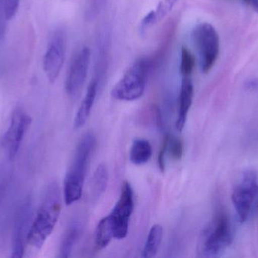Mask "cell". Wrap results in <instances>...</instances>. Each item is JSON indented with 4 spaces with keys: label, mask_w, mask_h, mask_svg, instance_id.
I'll return each instance as SVG.
<instances>
[{
    "label": "cell",
    "mask_w": 258,
    "mask_h": 258,
    "mask_svg": "<svg viewBox=\"0 0 258 258\" xmlns=\"http://www.w3.org/2000/svg\"><path fill=\"white\" fill-rule=\"evenodd\" d=\"M61 207V195L58 185L51 183L47 188L34 221H32L27 236V246L36 250L42 248L57 224Z\"/></svg>",
    "instance_id": "6da1fadb"
},
{
    "label": "cell",
    "mask_w": 258,
    "mask_h": 258,
    "mask_svg": "<svg viewBox=\"0 0 258 258\" xmlns=\"http://www.w3.org/2000/svg\"><path fill=\"white\" fill-rule=\"evenodd\" d=\"M96 144L95 135L88 132L83 135L77 145L63 183V198L67 205L77 202L82 197L86 172Z\"/></svg>",
    "instance_id": "7a4b0ae2"
},
{
    "label": "cell",
    "mask_w": 258,
    "mask_h": 258,
    "mask_svg": "<svg viewBox=\"0 0 258 258\" xmlns=\"http://www.w3.org/2000/svg\"><path fill=\"white\" fill-rule=\"evenodd\" d=\"M150 72L149 58H140L129 67L123 77L115 85L111 91L112 96L115 99L127 101L141 98L145 91Z\"/></svg>",
    "instance_id": "3957f363"
},
{
    "label": "cell",
    "mask_w": 258,
    "mask_h": 258,
    "mask_svg": "<svg viewBox=\"0 0 258 258\" xmlns=\"http://www.w3.org/2000/svg\"><path fill=\"white\" fill-rule=\"evenodd\" d=\"M232 240L231 227L227 216L218 214L202 234L200 252L205 257H216L225 251Z\"/></svg>",
    "instance_id": "277c9868"
},
{
    "label": "cell",
    "mask_w": 258,
    "mask_h": 258,
    "mask_svg": "<svg viewBox=\"0 0 258 258\" xmlns=\"http://www.w3.org/2000/svg\"><path fill=\"white\" fill-rule=\"evenodd\" d=\"M194 45L200 56L202 71L207 74L213 68L220 51V39L215 27L209 23L197 24L192 32Z\"/></svg>",
    "instance_id": "5b68a950"
},
{
    "label": "cell",
    "mask_w": 258,
    "mask_h": 258,
    "mask_svg": "<svg viewBox=\"0 0 258 258\" xmlns=\"http://www.w3.org/2000/svg\"><path fill=\"white\" fill-rule=\"evenodd\" d=\"M134 208L133 189L130 183L125 181L122 184L119 200L108 215L114 239H123L126 237Z\"/></svg>",
    "instance_id": "8992f818"
},
{
    "label": "cell",
    "mask_w": 258,
    "mask_h": 258,
    "mask_svg": "<svg viewBox=\"0 0 258 258\" xmlns=\"http://www.w3.org/2000/svg\"><path fill=\"white\" fill-rule=\"evenodd\" d=\"M257 196V174L254 171H246L232 194V201L240 222H245L248 219Z\"/></svg>",
    "instance_id": "52a82bcc"
},
{
    "label": "cell",
    "mask_w": 258,
    "mask_h": 258,
    "mask_svg": "<svg viewBox=\"0 0 258 258\" xmlns=\"http://www.w3.org/2000/svg\"><path fill=\"white\" fill-rule=\"evenodd\" d=\"M67 37L64 30L56 29L48 41L43 59V69L48 80L54 83L58 77L65 60Z\"/></svg>",
    "instance_id": "ba28073f"
},
{
    "label": "cell",
    "mask_w": 258,
    "mask_h": 258,
    "mask_svg": "<svg viewBox=\"0 0 258 258\" xmlns=\"http://www.w3.org/2000/svg\"><path fill=\"white\" fill-rule=\"evenodd\" d=\"M90 59V48L88 46L80 48L74 56L65 83L67 93L71 98L80 95L87 78Z\"/></svg>",
    "instance_id": "9c48e42d"
},
{
    "label": "cell",
    "mask_w": 258,
    "mask_h": 258,
    "mask_svg": "<svg viewBox=\"0 0 258 258\" xmlns=\"http://www.w3.org/2000/svg\"><path fill=\"white\" fill-rule=\"evenodd\" d=\"M30 123L31 118L22 109L17 108L14 111L3 139V146L11 160L16 157Z\"/></svg>",
    "instance_id": "30bf717a"
},
{
    "label": "cell",
    "mask_w": 258,
    "mask_h": 258,
    "mask_svg": "<svg viewBox=\"0 0 258 258\" xmlns=\"http://www.w3.org/2000/svg\"><path fill=\"white\" fill-rule=\"evenodd\" d=\"M31 204L27 201L21 206L16 217L12 238V257L21 258L24 255L27 236L31 227Z\"/></svg>",
    "instance_id": "8fae6325"
},
{
    "label": "cell",
    "mask_w": 258,
    "mask_h": 258,
    "mask_svg": "<svg viewBox=\"0 0 258 258\" xmlns=\"http://www.w3.org/2000/svg\"><path fill=\"white\" fill-rule=\"evenodd\" d=\"M176 28H177V23L174 20L170 21L164 27L157 49L155 51L151 57H148L151 71L159 68V66H160L163 62L172 44Z\"/></svg>",
    "instance_id": "7c38bea8"
},
{
    "label": "cell",
    "mask_w": 258,
    "mask_h": 258,
    "mask_svg": "<svg viewBox=\"0 0 258 258\" xmlns=\"http://www.w3.org/2000/svg\"><path fill=\"white\" fill-rule=\"evenodd\" d=\"M194 87L190 77H182L179 96L178 116L176 121V128L181 132L186 124L188 113L192 106L194 98Z\"/></svg>",
    "instance_id": "4fadbf2b"
},
{
    "label": "cell",
    "mask_w": 258,
    "mask_h": 258,
    "mask_svg": "<svg viewBox=\"0 0 258 258\" xmlns=\"http://www.w3.org/2000/svg\"><path fill=\"white\" fill-rule=\"evenodd\" d=\"M98 88V80L97 79H93L89 85L86 95L74 118V128L80 129L87 121L96 98Z\"/></svg>",
    "instance_id": "5bb4252c"
},
{
    "label": "cell",
    "mask_w": 258,
    "mask_h": 258,
    "mask_svg": "<svg viewBox=\"0 0 258 258\" xmlns=\"http://www.w3.org/2000/svg\"><path fill=\"white\" fill-rule=\"evenodd\" d=\"M153 148L148 140L137 139L134 141L129 151V160L135 165L147 164L151 159Z\"/></svg>",
    "instance_id": "9a60e30c"
},
{
    "label": "cell",
    "mask_w": 258,
    "mask_h": 258,
    "mask_svg": "<svg viewBox=\"0 0 258 258\" xmlns=\"http://www.w3.org/2000/svg\"><path fill=\"white\" fill-rule=\"evenodd\" d=\"M109 181V171L105 164L98 165L92 176L91 183L92 198L98 200L105 192Z\"/></svg>",
    "instance_id": "2e32d148"
},
{
    "label": "cell",
    "mask_w": 258,
    "mask_h": 258,
    "mask_svg": "<svg viewBox=\"0 0 258 258\" xmlns=\"http://www.w3.org/2000/svg\"><path fill=\"white\" fill-rule=\"evenodd\" d=\"M81 232V226L78 221H74L70 225L62 239L60 248V257H71Z\"/></svg>",
    "instance_id": "e0dca14e"
},
{
    "label": "cell",
    "mask_w": 258,
    "mask_h": 258,
    "mask_svg": "<svg viewBox=\"0 0 258 258\" xmlns=\"http://www.w3.org/2000/svg\"><path fill=\"white\" fill-rule=\"evenodd\" d=\"M163 237V228L159 224H155L151 227L147 236V241L142 251V257H155L159 251Z\"/></svg>",
    "instance_id": "ac0fdd59"
},
{
    "label": "cell",
    "mask_w": 258,
    "mask_h": 258,
    "mask_svg": "<svg viewBox=\"0 0 258 258\" xmlns=\"http://www.w3.org/2000/svg\"><path fill=\"white\" fill-rule=\"evenodd\" d=\"M113 239H114L113 230L107 215L98 222L95 230V247L97 251L104 249Z\"/></svg>",
    "instance_id": "d6986e66"
},
{
    "label": "cell",
    "mask_w": 258,
    "mask_h": 258,
    "mask_svg": "<svg viewBox=\"0 0 258 258\" xmlns=\"http://www.w3.org/2000/svg\"><path fill=\"white\" fill-rule=\"evenodd\" d=\"M195 67V59L186 47L182 46L180 51V72L182 77H190Z\"/></svg>",
    "instance_id": "ffe728a7"
},
{
    "label": "cell",
    "mask_w": 258,
    "mask_h": 258,
    "mask_svg": "<svg viewBox=\"0 0 258 258\" xmlns=\"http://www.w3.org/2000/svg\"><path fill=\"white\" fill-rule=\"evenodd\" d=\"M168 153L174 160H180L183 154V145L182 141L178 138L173 137L168 135L167 154Z\"/></svg>",
    "instance_id": "44dd1931"
},
{
    "label": "cell",
    "mask_w": 258,
    "mask_h": 258,
    "mask_svg": "<svg viewBox=\"0 0 258 258\" xmlns=\"http://www.w3.org/2000/svg\"><path fill=\"white\" fill-rule=\"evenodd\" d=\"M3 12L6 21L12 20L16 15L20 0H3Z\"/></svg>",
    "instance_id": "7402d4cb"
},
{
    "label": "cell",
    "mask_w": 258,
    "mask_h": 258,
    "mask_svg": "<svg viewBox=\"0 0 258 258\" xmlns=\"http://www.w3.org/2000/svg\"><path fill=\"white\" fill-rule=\"evenodd\" d=\"M157 15H156V10L151 11L150 13L147 14L141 21V26H140V31L141 34L146 33L147 30L150 28L153 24L158 22Z\"/></svg>",
    "instance_id": "603a6c76"
},
{
    "label": "cell",
    "mask_w": 258,
    "mask_h": 258,
    "mask_svg": "<svg viewBox=\"0 0 258 258\" xmlns=\"http://www.w3.org/2000/svg\"><path fill=\"white\" fill-rule=\"evenodd\" d=\"M167 142H168V136H165L164 139L163 144L158 156V165H159V169L164 172L165 170V156L167 154Z\"/></svg>",
    "instance_id": "cb8c5ba5"
},
{
    "label": "cell",
    "mask_w": 258,
    "mask_h": 258,
    "mask_svg": "<svg viewBox=\"0 0 258 258\" xmlns=\"http://www.w3.org/2000/svg\"><path fill=\"white\" fill-rule=\"evenodd\" d=\"M6 20L5 18L4 15L0 13V39L3 37V34H4L5 28H6Z\"/></svg>",
    "instance_id": "d4e9b609"
},
{
    "label": "cell",
    "mask_w": 258,
    "mask_h": 258,
    "mask_svg": "<svg viewBox=\"0 0 258 258\" xmlns=\"http://www.w3.org/2000/svg\"><path fill=\"white\" fill-rule=\"evenodd\" d=\"M244 2L249 5L258 13V0H244Z\"/></svg>",
    "instance_id": "484cf974"
},
{
    "label": "cell",
    "mask_w": 258,
    "mask_h": 258,
    "mask_svg": "<svg viewBox=\"0 0 258 258\" xmlns=\"http://www.w3.org/2000/svg\"><path fill=\"white\" fill-rule=\"evenodd\" d=\"M5 183L0 180V200H1L2 196H3V192H4Z\"/></svg>",
    "instance_id": "4316f807"
},
{
    "label": "cell",
    "mask_w": 258,
    "mask_h": 258,
    "mask_svg": "<svg viewBox=\"0 0 258 258\" xmlns=\"http://www.w3.org/2000/svg\"><path fill=\"white\" fill-rule=\"evenodd\" d=\"M256 86H257V82L256 80H251V81H248L247 83V86L248 87L253 88Z\"/></svg>",
    "instance_id": "83f0119b"
}]
</instances>
